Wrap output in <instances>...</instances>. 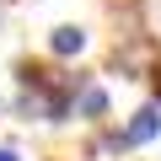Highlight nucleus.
<instances>
[{"label": "nucleus", "mask_w": 161, "mask_h": 161, "mask_svg": "<svg viewBox=\"0 0 161 161\" xmlns=\"http://www.w3.org/2000/svg\"><path fill=\"white\" fill-rule=\"evenodd\" d=\"M108 108H113V97H108V86L97 75H75V86H70V118H80V124H108Z\"/></svg>", "instance_id": "obj_1"}, {"label": "nucleus", "mask_w": 161, "mask_h": 161, "mask_svg": "<svg viewBox=\"0 0 161 161\" xmlns=\"http://www.w3.org/2000/svg\"><path fill=\"white\" fill-rule=\"evenodd\" d=\"M124 134H129L134 145H150V140H161V97H150V102H140V108L129 113V124H124Z\"/></svg>", "instance_id": "obj_2"}, {"label": "nucleus", "mask_w": 161, "mask_h": 161, "mask_svg": "<svg viewBox=\"0 0 161 161\" xmlns=\"http://www.w3.org/2000/svg\"><path fill=\"white\" fill-rule=\"evenodd\" d=\"M86 43H92V32L80 27V22H59V27L48 32V54H54V59H80Z\"/></svg>", "instance_id": "obj_3"}, {"label": "nucleus", "mask_w": 161, "mask_h": 161, "mask_svg": "<svg viewBox=\"0 0 161 161\" xmlns=\"http://www.w3.org/2000/svg\"><path fill=\"white\" fill-rule=\"evenodd\" d=\"M134 150V140L118 129V124H97V145H92V156H129Z\"/></svg>", "instance_id": "obj_4"}, {"label": "nucleus", "mask_w": 161, "mask_h": 161, "mask_svg": "<svg viewBox=\"0 0 161 161\" xmlns=\"http://www.w3.org/2000/svg\"><path fill=\"white\" fill-rule=\"evenodd\" d=\"M0 161H22V156H16V145H0Z\"/></svg>", "instance_id": "obj_5"}, {"label": "nucleus", "mask_w": 161, "mask_h": 161, "mask_svg": "<svg viewBox=\"0 0 161 161\" xmlns=\"http://www.w3.org/2000/svg\"><path fill=\"white\" fill-rule=\"evenodd\" d=\"M48 161H54V156H48Z\"/></svg>", "instance_id": "obj_6"}]
</instances>
